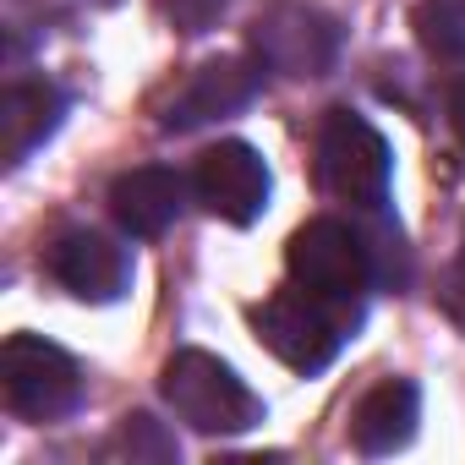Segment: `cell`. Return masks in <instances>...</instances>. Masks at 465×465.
Segmentation results:
<instances>
[{"label":"cell","mask_w":465,"mask_h":465,"mask_svg":"<svg viewBox=\"0 0 465 465\" xmlns=\"http://www.w3.org/2000/svg\"><path fill=\"white\" fill-rule=\"evenodd\" d=\"M159 394L192 432H252L263 421V400L208 351H175L159 372Z\"/></svg>","instance_id":"cell-1"},{"label":"cell","mask_w":465,"mask_h":465,"mask_svg":"<svg viewBox=\"0 0 465 465\" xmlns=\"http://www.w3.org/2000/svg\"><path fill=\"white\" fill-rule=\"evenodd\" d=\"M252 329L291 372H323L340 356L345 334L356 329V312H345L291 280L285 291H274L269 302L252 307Z\"/></svg>","instance_id":"cell-2"},{"label":"cell","mask_w":465,"mask_h":465,"mask_svg":"<svg viewBox=\"0 0 465 465\" xmlns=\"http://www.w3.org/2000/svg\"><path fill=\"white\" fill-rule=\"evenodd\" d=\"M389 175H394V159H389L383 132L356 110H329L323 126H318V181H323V192L361 208V213H378L389 203Z\"/></svg>","instance_id":"cell-3"},{"label":"cell","mask_w":465,"mask_h":465,"mask_svg":"<svg viewBox=\"0 0 465 465\" xmlns=\"http://www.w3.org/2000/svg\"><path fill=\"white\" fill-rule=\"evenodd\" d=\"M0 394L23 421H61L83 405V367L45 334H12L0 345Z\"/></svg>","instance_id":"cell-4"},{"label":"cell","mask_w":465,"mask_h":465,"mask_svg":"<svg viewBox=\"0 0 465 465\" xmlns=\"http://www.w3.org/2000/svg\"><path fill=\"white\" fill-rule=\"evenodd\" d=\"M285 269L296 285H307L312 296H323L345 312H356L372 285V258H367L361 230H351L340 219H307L285 247Z\"/></svg>","instance_id":"cell-5"},{"label":"cell","mask_w":465,"mask_h":465,"mask_svg":"<svg viewBox=\"0 0 465 465\" xmlns=\"http://www.w3.org/2000/svg\"><path fill=\"white\" fill-rule=\"evenodd\" d=\"M252 50H258L263 66H274L285 77H323L340 55V28L312 6L274 0L252 23Z\"/></svg>","instance_id":"cell-6"},{"label":"cell","mask_w":465,"mask_h":465,"mask_svg":"<svg viewBox=\"0 0 465 465\" xmlns=\"http://www.w3.org/2000/svg\"><path fill=\"white\" fill-rule=\"evenodd\" d=\"M197 203L224 224H252L269 208V164L252 143H213L192 170Z\"/></svg>","instance_id":"cell-7"},{"label":"cell","mask_w":465,"mask_h":465,"mask_svg":"<svg viewBox=\"0 0 465 465\" xmlns=\"http://www.w3.org/2000/svg\"><path fill=\"white\" fill-rule=\"evenodd\" d=\"M258 88H263V72H258L252 61H242V55L203 61V66L170 94V104L159 110V126H164V132H197V126H208V121H219V115L247 110V104L258 99Z\"/></svg>","instance_id":"cell-8"},{"label":"cell","mask_w":465,"mask_h":465,"mask_svg":"<svg viewBox=\"0 0 465 465\" xmlns=\"http://www.w3.org/2000/svg\"><path fill=\"white\" fill-rule=\"evenodd\" d=\"M45 263H50L61 291H72L77 302H94V307L121 302L126 285H132V258L104 230H66V236H55Z\"/></svg>","instance_id":"cell-9"},{"label":"cell","mask_w":465,"mask_h":465,"mask_svg":"<svg viewBox=\"0 0 465 465\" xmlns=\"http://www.w3.org/2000/svg\"><path fill=\"white\" fill-rule=\"evenodd\" d=\"M186 208V181L164 164H137L110 181V213L126 236H164Z\"/></svg>","instance_id":"cell-10"},{"label":"cell","mask_w":465,"mask_h":465,"mask_svg":"<svg viewBox=\"0 0 465 465\" xmlns=\"http://www.w3.org/2000/svg\"><path fill=\"white\" fill-rule=\"evenodd\" d=\"M416 421H421V389L411 378H383L378 389L361 394L351 416V438L361 454H394L416 438Z\"/></svg>","instance_id":"cell-11"},{"label":"cell","mask_w":465,"mask_h":465,"mask_svg":"<svg viewBox=\"0 0 465 465\" xmlns=\"http://www.w3.org/2000/svg\"><path fill=\"white\" fill-rule=\"evenodd\" d=\"M66 115V99L55 83H12L0 94V153L6 164H23L45 137H55Z\"/></svg>","instance_id":"cell-12"},{"label":"cell","mask_w":465,"mask_h":465,"mask_svg":"<svg viewBox=\"0 0 465 465\" xmlns=\"http://www.w3.org/2000/svg\"><path fill=\"white\" fill-rule=\"evenodd\" d=\"M110 454H126V460H175L181 449H175V438L148 416V411H132V416H121V427H115V438H110Z\"/></svg>","instance_id":"cell-13"},{"label":"cell","mask_w":465,"mask_h":465,"mask_svg":"<svg viewBox=\"0 0 465 465\" xmlns=\"http://www.w3.org/2000/svg\"><path fill=\"white\" fill-rule=\"evenodd\" d=\"M224 6H230V0H164V12H170V23L181 34H208L224 17Z\"/></svg>","instance_id":"cell-14"},{"label":"cell","mask_w":465,"mask_h":465,"mask_svg":"<svg viewBox=\"0 0 465 465\" xmlns=\"http://www.w3.org/2000/svg\"><path fill=\"white\" fill-rule=\"evenodd\" d=\"M443 312L465 329V252L449 263V274H443Z\"/></svg>","instance_id":"cell-15"},{"label":"cell","mask_w":465,"mask_h":465,"mask_svg":"<svg viewBox=\"0 0 465 465\" xmlns=\"http://www.w3.org/2000/svg\"><path fill=\"white\" fill-rule=\"evenodd\" d=\"M449 126H454V137H460V148H465V72H460L454 88H449Z\"/></svg>","instance_id":"cell-16"}]
</instances>
